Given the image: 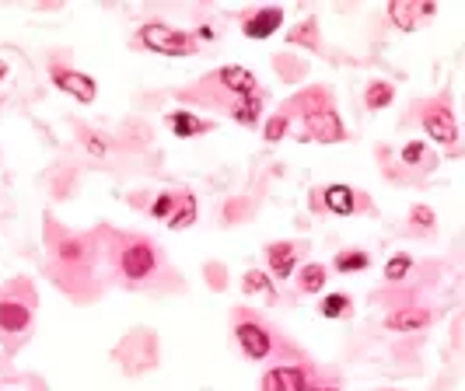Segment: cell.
Instances as JSON below:
<instances>
[{
  "label": "cell",
  "mask_w": 465,
  "mask_h": 391,
  "mask_svg": "<svg viewBox=\"0 0 465 391\" xmlns=\"http://www.w3.org/2000/svg\"><path fill=\"white\" fill-rule=\"evenodd\" d=\"M287 129H291V119H287L284 112H273L266 119V126H263V137H266L269 144H280V140L287 137Z\"/></svg>",
  "instance_id": "obj_28"
},
{
  "label": "cell",
  "mask_w": 465,
  "mask_h": 391,
  "mask_svg": "<svg viewBox=\"0 0 465 391\" xmlns=\"http://www.w3.org/2000/svg\"><path fill=\"white\" fill-rule=\"evenodd\" d=\"M297 291L301 293H322L325 291V283H329V269L322 266V262H308V266L297 269Z\"/></svg>",
  "instance_id": "obj_18"
},
{
  "label": "cell",
  "mask_w": 465,
  "mask_h": 391,
  "mask_svg": "<svg viewBox=\"0 0 465 391\" xmlns=\"http://www.w3.org/2000/svg\"><path fill=\"white\" fill-rule=\"evenodd\" d=\"M116 262H120V276L126 287H144L147 280L161 269V248L144 234H133L120 244Z\"/></svg>",
  "instance_id": "obj_3"
},
{
  "label": "cell",
  "mask_w": 465,
  "mask_h": 391,
  "mask_svg": "<svg viewBox=\"0 0 465 391\" xmlns=\"http://www.w3.org/2000/svg\"><path fill=\"white\" fill-rule=\"evenodd\" d=\"M242 291L245 293H266L269 300L276 297V291H273V280H269L266 269H248L242 276Z\"/></svg>",
  "instance_id": "obj_25"
},
{
  "label": "cell",
  "mask_w": 465,
  "mask_h": 391,
  "mask_svg": "<svg viewBox=\"0 0 465 391\" xmlns=\"http://www.w3.org/2000/svg\"><path fill=\"white\" fill-rule=\"evenodd\" d=\"M49 77H53V84H56L63 95H71L73 101H81V105H92L98 98L95 77H88V73L71 71V67H63V63H53V67H49Z\"/></svg>",
  "instance_id": "obj_9"
},
{
  "label": "cell",
  "mask_w": 465,
  "mask_h": 391,
  "mask_svg": "<svg viewBox=\"0 0 465 391\" xmlns=\"http://www.w3.org/2000/svg\"><path fill=\"white\" fill-rule=\"evenodd\" d=\"M256 91H259V81H256L252 71H245V67H220V71L207 73V77L199 81V88L182 91L179 98L199 101V105H224V109H228L235 98L256 95Z\"/></svg>",
  "instance_id": "obj_2"
},
{
  "label": "cell",
  "mask_w": 465,
  "mask_h": 391,
  "mask_svg": "<svg viewBox=\"0 0 465 391\" xmlns=\"http://www.w3.org/2000/svg\"><path fill=\"white\" fill-rule=\"evenodd\" d=\"M434 14H438V4H416V0H392L389 4V18L402 32H413L423 18H434Z\"/></svg>",
  "instance_id": "obj_15"
},
{
  "label": "cell",
  "mask_w": 465,
  "mask_h": 391,
  "mask_svg": "<svg viewBox=\"0 0 465 391\" xmlns=\"http://www.w3.org/2000/svg\"><path fill=\"white\" fill-rule=\"evenodd\" d=\"M294 109H297V116H301V122H305V129H308L312 140H318V144H343V140H346V129H343L340 112H336V101H333V91H329V88L312 84V88L297 91L280 112L291 116Z\"/></svg>",
  "instance_id": "obj_1"
},
{
  "label": "cell",
  "mask_w": 465,
  "mask_h": 391,
  "mask_svg": "<svg viewBox=\"0 0 465 391\" xmlns=\"http://www.w3.org/2000/svg\"><path fill=\"white\" fill-rule=\"evenodd\" d=\"M137 43L158 56H196L199 52V39L193 32H182V28H171L165 22H147L137 35Z\"/></svg>",
  "instance_id": "obj_4"
},
{
  "label": "cell",
  "mask_w": 465,
  "mask_h": 391,
  "mask_svg": "<svg viewBox=\"0 0 465 391\" xmlns=\"http://www.w3.org/2000/svg\"><path fill=\"white\" fill-rule=\"evenodd\" d=\"M165 122H169V129L179 137V140L207 137V133L214 129V122H210V119H199L196 112H186V109H175V112H169V116H165Z\"/></svg>",
  "instance_id": "obj_16"
},
{
  "label": "cell",
  "mask_w": 465,
  "mask_h": 391,
  "mask_svg": "<svg viewBox=\"0 0 465 391\" xmlns=\"http://www.w3.org/2000/svg\"><path fill=\"white\" fill-rule=\"evenodd\" d=\"M263 105H266V95H263V88H259L256 95L235 98V101L228 105V116L235 122H242V126H256V122L263 119Z\"/></svg>",
  "instance_id": "obj_17"
},
{
  "label": "cell",
  "mask_w": 465,
  "mask_h": 391,
  "mask_svg": "<svg viewBox=\"0 0 465 391\" xmlns=\"http://www.w3.org/2000/svg\"><path fill=\"white\" fill-rule=\"evenodd\" d=\"M81 129V137H84V147L95 154V157H105L109 150H112V144H109V137L105 133H98V129H88V126H77Z\"/></svg>",
  "instance_id": "obj_29"
},
{
  "label": "cell",
  "mask_w": 465,
  "mask_h": 391,
  "mask_svg": "<svg viewBox=\"0 0 465 391\" xmlns=\"http://www.w3.org/2000/svg\"><path fill=\"white\" fill-rule=\"evenodd\" d=\"M354 311V297L350 293H325L318 300V315L322 318H346Z\"/></svg>",
  "instance_id": "obj_24"
},
{
  "label": "cell",
  "mask_w": 465,
  "mask_h": 391,
  "mask_svg": "<svg viewBox=\"0 0 465 391\" xmlns=\"http://www.w3.org/2000/svg\"><path fill=\"white\" fill-rule=\"evenodd\" d=\"M431 308H423V304H402V308H392L389 315H385V329L392 332H423L427 325H431Z\"/></svg>",
  "instance_id": "obj_14"
},
{
  "label": "cell",
  "mask_w": 465,
  "mask_h": 391,
  "mask_svg": "<svg viewBox=\"0 0 465 391\" xmlns=\"http://www.w3.org/2000/svg\"><path fill=\"white\" fill-rule=\"evenodd\" d=\"M263 255H266L269 272H273L276 280H287V276H294V269H297L301 255H305V244H297V242H269L266 248H263Z\"/></svg>",
  "instance_id": "obj_11"
},
{
  "label": "cell",
  "mask_w": 465,
  "mask_h": 391,
  "mask_svg": "<svg viewBox=\"0 0 465 391\" xmlns=\"http://www.w3.org/2000/svg\"><path fill=\"white\" fill-rule=\"evenodd\" d=\"M392 101H395V84L392 81H371L364 91V109L367 112H382V109H389Z\"/></svg>",
  "instance_id": "obj_19"
},
{
  "label": "cell",
  "mask_w": 465,
  "mask_h": 391,
  "mask_svg": "<svg viewBox=\"0 0 465 391\" xmlns=\"http://www.w3.org/2000/svg\"><path fill=\"white\" fill-rule=\"evenodd\" d=\"M322 206L336 217H350V214H364L367 196L354 186H329V189H322Z\"/></svg>",
  "instance_id": "obj_10"
},
{
  "label": "cell",
  "mask_w": 465,
  "mask_h": 391,
  "mask_svg": "<svg viewBox=\"0 0 465 391\" xmlns=\"http://www.w3.org/2000/svg\"><path fill=\"white\" fill-rule=\"evenodd\" d=\"M399 157H402L406 168H420V171L434 168V154H431V147L423 144V140H410V144L399 150Z\"/></svg>",
  "instance_id": "obj_21"
},
{
  "label": "cell",
  "mask_w": 465,
  "mask_h": 391,
  "mask_svg": "<svg viewBox=\"0 0 465 391\" xmlns=\"http://www.w3.org/2000/svg\"><path fill=\"white\" fill-rule=\"evenodd\" d=\"M378 391H399V388H378Z\"/></svg>",
  "instance_id": "obj_33"
},
{
  "label": "cell",
  "mask_w": 465,
  "mask_h": 391,
  "mask_svg": "<svg viewBox=\"0 0 465 391\" xmlns=\"http://www.w3.org/2000/svg\"><path fill=\"white\" fill-rule=\"evenodd\" d=\"M301 391H336V388H333V385H322V381H308Z\"/></svg>",
  "instance_id": "obj_31"
},
{
  "label": "cell",
  "mask_w": 465,
  "mask_h": 391,
  "mask_svg": "<svg viewBox=\"0 0 465 391\" xmlns=\"http://www.w3.org/2000/svg\"><path fill=\"white\" fill-rule=\"evenodd\" d=\"M179 196H182V189L179 193H161L150 206H147V214L154 220H169L171 214H175V206H179Z\"/></svg>",
  "instance_id": "obj_26"
},
{
  "label": "cell",
  "mask_w": 465,
  "mask_h": 391,
  "mask_svg": "<svg viewBox=\"0 0 465 391\" xmlns=\"http://www.w3.org/2000/svg\"><path fill=\"white\" fill-rule=\"evenodd\" d=\"M7 73H11V67H7V63H4V60H0V81H4V77H7Z\"/></svg>",
  "instance_id": "obj_32"
},
{
  "label": "cell",
  "mask_w": 465,
  "mask_h": 391,
  "mask_svg": "<svg viewBox=\"0 0 465 391\" xmlns=\"http://www.w3.org/2000/svg\"><path fill=\"white\" fill-rule=\"evenodd\" d=\"M235 339H238V349H242L252 364L266 360L269 353H273V346H276L273 329H266L259 318L248 315L245 308H242V311H235Z\"/></svg>",
  "instance_id": "obj_5"
},
{
  "label": "cell",
  "mask_w": 465,
  "mask_h": 391,
  "mask_svg": "<svg viewBox=\"0 0 465 391\" xmlns=\"http://www.w3.org/2000/svg\"><path fill=\"white\" fill-rule=\"evenodd\" d=\"M32 308H35L32 291L24 297H18V291H0V332L4 336H22L32 325Z\"/></svg>",
  "instance_id": "obj_7"
},
{
  "label": "cell",
  "mask_w": 465,
  "mask_h": 391,
  "mask_svg": "<svg viewBox=\"0 0 465 391\" xmlns=\"http://www.w3.org/2000/svg\"><path fill=\"white\" fill-rule=\"evenodd\" d=\"M410 224H413V231H420V234H431L438 217H434L431 206H413V210H410Z\"/></svg>",
  "instance_id": "obj_30"
},
{
  "label": "cell",
  "mask_w": 465,
  "mask_h": 391,
  "mask_svg": "<svg viewBox=\"0 0 465 391\" xmlns=\"http://www.w3.org/2000/svg\"><path fill=\"white\" fill-rule=\"evenodd\" d=\"M196 214H199L196 196L189 193V189H182V196H179V206H175V214H171L165 224H169L171 231H186V227H193V224H196Z\"/></svg>",
  "instance_id": "obj_20"
},
{
  "label": "cell",
  "mask_w": 465,
  "mask_h": 391,
  "mask_svg": "<svg viewBox=\"0 0 465 391\" xmlns=\"http://www.w3.org/2000/svg\"><path fill=\"white\" fill-rule=\"evenodd\" d=\"M420 109H423L420 112L423 133L448 150H459V126H455V112L448 109V101H423Z\"/></svg>",
  "instance_id": "obj_6"
},
{
  "label": "cell",
  "mask_w": 465,
  "mask_h": 391,
  "mask_svg": "<svg viewBox=\"0 0 465 391\" xmlns=\"http://www.w3.org/2000/svg\"><path fill=\"white\" fill-rule=\"evenodd\" d=\"M276 28H284V7H252L242 14V32L248 39H269Z\"/></svg>",
  "instance_id": "obj_13"
},
{
  "label": "cell",
  "mask_w": 465,
  "mask_h": 391,
  "mask_svg": "<svg viewBox=\"0 0 465 391\" xmlns=\"http://www.w3.org/2000/svg\"><path fill=\"white\" fill-rule=\"evenodd\" d=\"M371 266V259H367L364 248H343V252H336V259H333V269L336 272H364V269Z\"/></svg>",
  "instance_id": "obj_23"
},
{
  "label": "cell",
  "mask_w": 465,
  "mask_h": 391,
  "mask_svg": "<svg viewBox=\"0 0 465 391\" xmlns=\"http://www.w3.org/2000/svg\"><path fill=\"white\" fill-rule=\"evenodd\" d=\"M308 381H312L308 367H301V364H280V367H269L266 374H263L259 388H263V391H301L305 385H308Z\"/></svg>",
  "instance_id": "obj_12"
},
{
  "label": "cell",
  "mask_w": 465,
  "mask_h": 391,
  "mask_svg": "<svg viewBox=\"0 0 465 391\" xmlns=\"http://www.w3.org/2000/svg\"><path fill=\"white\" fill-rule=\"evenodd\" d=\"M287 43H291V46H305V49H312V52H318V49H322V39H318L315 18H305L297 28H291V32H287Z\"/></svg>",
  "instance_id": "obj_22"
},
{
  "label": "cell",
  "mask_w": 465,
  "mask_h": 391,
  "mask_svg": "<svg viewBox=\"0 0 465 391\" xmlns=\"http://www.w3.org/2000/svg\"><path fill=\"white\" fill-rule=\"evenodd\" d=\"M53 252H56V262L63 269H71V272H84L95 259V244L84 234H60Z\"/></svg>",
  "instance_id": "obj_8"
},
{
  "label": "cell",
  "mask_w": 465,
  "mask_h": 391,
  "mask_svg": "<svg viewBox=\"0 0 465 391\" xmlns=\"http://www.w3.org/2000/svg\"><path fill=\"white\" fill-rule=\"evenodd\" d=\"M410 269H413V259H410L406 252H399V255H392L389 266H385V280H389V283H402V280L410 276Z\"/></svg>",
  "instance_id": "obj_27"
}]
</instances>
